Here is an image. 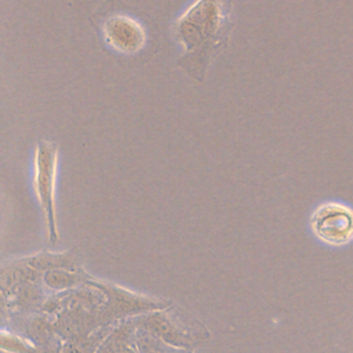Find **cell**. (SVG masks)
I'll return each mask as SVG.
<instances>
[{"label": "cell", "mask_w": 353, "mask_h": 353, "mask_svg": "<svg viewBox=\"0 0 353 353\" xmlns=\"http://www.w3.org/2000/svg\"><path fill=\"white\" fill-rule=\"evenodd\" d=\"M232 28L230 0H193L174 22L176 65L193 80L204 81L210 65L228 46Z\"/></svg>", "instance_id": "1"}, {"label": "cell", "mask_w": 353, "mask_h": 353, "mask_svg": "<svg viewBox=\"0 0 353 353\" xmlns=\"http://www.w3.org/2000/svg\"><path fill=\"white\" fill-rule=\"evenodd\" d=\"M314 236L330 245H345L353 240V208L342 201H324L310 215Z\"/></svg>", "instance_id": "3"}, {"label": "cell", "mask_w": 353, "mask_h": 353, "mask_svg": "<svg viewBox=\"0 0 353 353\" xmlns=\"http://www.w3.org/2000/svg\"><path fill=\"white\" fill-rule=\"evenodd\" d=\"M58 171V146L48 141H39L33 157V190L47 219L50 240L58 239L55 218V183Z\"/></svg>", "instance_id": "2"}, {"label": "cell", "mask_w": 353, "mask_h": 353, "mask_svg": "<svg viewBox=\"0 0 353 353\" xmlns=\"http://www.w3.org/2000/svg\"><path fill=\"white\" fill-rule=\"evenodd\" d=\"M99 32L106 46L121 55H135L146 44L145 28L125 12H110L101 18Z\"/></svg>", "instance_id": "4"}]
</instances>
